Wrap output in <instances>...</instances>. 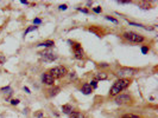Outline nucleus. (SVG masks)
Listing matches in <instances>:
<instances>
[{
    "mask_svg": "<svg viewBox=\"0 0 158 118\" xmlns=\"http://www.w3.org/2000/svg\"><path fill=\"white\" fill-rule=\"evenodd\" d=\"M114 103L118 105H132L134 103V98L131 93H119L114 97Z\"/></svg>",
    "mask_w": 158,
    "mask_h": 118,
    "instance_id": "20e7f679",
    "label": "nucleus"
},
{
    "mask_svg": "<svg viewBox=\"0 0 158 118\" xmlns=\"http://www.w3.org/2000/svg\"><path fill=\"white\" fill-rule=\"evenodd\" d=\"M60 92H61V87L60 86H57V85L50 86V89L47 90V96H48L49 98H52V97L57 96Z\"/></svg>",
    "mask_w": 158,
    "mask_h": 118,
    "instance_id": "1a4fd4ad",
    "label": "nucleus"
},
{
    "mask_svg": "<svg viewBox=\"0 0 158 118\" xmlns=\"http://www.w3.org/2000/svg\"><path fill=\"white\" fill-rule=\"evenodd\" d=\"M48 73H50V76L54 79H62L68 74L69 71L64 65H57V66L51 67L48 71Z\"/></svg>",
    "mask_w": 158,
    "mask_h": 118,
    "instance_id": "7ed1b4c3",
    "label": "nucleus"
},
{
    "mask_svg": "<svg viewBox=\"0 0 158 118\" xmlns=\"http://www.w3.org/2000/svg\"><path fill=\"white\" fill-rule=\"evenodd\" d=\"M69 118H84L82 112L80 111H73L70 115H69Z\"/></svg>",
    "mask_w": 158,
    "mask_h": 118,
    "instance_id": "4468645a",
    "label": "nucleus"
},
{
    "mask_svg": "<svg viewBox=\"0 0 158 118\" xmlns=\"http://www.w3.org/2000/svg\"><path fill=\"white\" fill-rule=\"evenodd\" d=\"M120 118H140L138 115H134V113H126L124 116H121Z\"/></svg>",
    "mask_w": 158,
    "mask_h": 118,
    "instance_id": "f3484780",
    "label": "nucleus"
},
{
    "mask_svg": "<svg viewBox=\"0 0 158 118\" xmlns=\"http://www.w3.org/2000/svg\"><path fill=\"white\" fill-rule=\"evenodd\" d=\"M93 12H94V13H101V12H102V7L101 6H96V7H93Z\"/></svg>",
    "mask_w": 158,
    "mask_h": 118,
    "instance_id": "a211bd4d",
    "label": "nucleus"
},
{
    "mask_svg": "<svg viewBox=\"0 0 158 118\" xmlns=\"http://www.w3.org/2000/svg\"><path fill=\"white\" fill-rule=\"evenodd\" d=\"M131 84H132V78H118L111 87L108 96L110 97H115L117 94L125 91Z\"/></svg>",
    "mask_w": 158,
    "mask_h": 118,
    "instance_id": "f257e3e1",
    "label": "nucleus"
},
{
    "mask_svg": "<svg viewBox=\"0 0 158 118\" xmlns=\"http://www.w3.org/2000/svg\"><path fill=\"white\" fill-rule=\"evenodd\" d=\"M19 103H20V100H19V99H12V100H11V104L12 105H18Z\"/></svg>",
    "mask_w": 158,
    "mask_h": 118,
    "instance_id": "a878e982",
    "label": "nucleus"
},
{
    "mask_svg": "<svg viewBox=\"0 0 158 118\" xmlns=\"http://www.w3.org/2000/svg\"><path fill=\"white\" fill-rule=\"evenodd\" d=\"M138 70L137 69H133V67H119L117 71H115V76L118 78H131L132 76L137 74Z\"/></svg>",
    "mask_w": 158,
    "mask_h": 118,
    "instance_id": "39448f33",
    "label": "nucleus"
},
{
    "mask_svg": "<svg viewBox=\"0 0 158 118\" xmlns=\"http://www.w3.org/2000/svg\"><path fill=\"white\" fill-rule=\"evenodd\" d=\"M0 91L2 92V93H8V94H11V93H12V89H11L10 86H6V87L0 89Z\"/></svg>",
    "mask_w": 158,
    "mask_h": 118,
    "instance_id": "2eb2a0df",
    "label": "nucleus"
},
{
    "mask_svg": "<svg viewBox=\"0 0 158 118\" xmlns=\"http://www.w3.org/2000/svg\"><path fill=\"white\" fill-rule=\"evenodd\" d=\"M38 54L41 56V59L44 63H52V61H55L56 59L58 58L57 54H55V53L52 52V51H50V50H45L43 52H39Z\"/></svg>",
    "mask_w": 158,
    "mask_h": 118,
    "instance_id": "0eeeda50",
    "label": "nucleus"
},
{
    "mask_svg": "<svg viewBox=\"0 0 158 118\" xmlns=\"http://www.w3.org/2000/svg\"><path fill=\"white\" fill-rule=\"evenodd\" d=\"M62 111H63V113H65V115H70L71 112L74 111V109H73V105H70V104H64V105H62Z\"/></svg>",
    "mask_w": 158,
    "mask_h": 118,
    "instance_id": "f8f14e48",
    "label": "nucleus"
},
{
    "mask_svg": "<svg viewBox=\"0 0 158 118\" xmlns=\"http://www.w3.org/2000/svg\"><path fill=\"white\" fill-rule=\"evenodd\" d=\"M149 50H150L149 46H142V52L144 53V54H146V53L149 52Z\"/></svg>",
    "mask_w": 158,
    "mask_h": 118,
    "instance_id": "5701e85b",
    "label": "nucleus"
},
{
    "mask_svg": "<svg viewBox=\"0 0 158 118\" xmlns=\"http://www.w3.org/2000/svg\"><path fill=\"white\" fill-rule=\"evenodd\" d=\"M77 11H80V12H82V13H89V11H88L87 8H81V7H79Z\"/></svg>",
    "mask_w": 158,
    "mask_h": 118,
    "instance_id": "393cba45",
    "label": "nucleus"
},
{
    "mask_svg": "<svg viewBox=\"0 0 158 118\" xmlns=\"http://www.w3.org/2000/svg\"><path fill=\"white\" fill-rule=\"evenodd\" d=\"M97 66H99V67H110V65H108V64H106V63H100Z\"/></svg>",
    "mask_w": 158,
    "mask_h": 118,
    "instance_id": "bb28decb",
    "label": "nucleus"
},
{
    "mask_svg": "<svg viewBox=\"0 0 158 118\" xmlns=\"http://www.w3.org/2000/svg\"><path fill=\"white\" fill-rule=\"evenodd\" d=\"M34 30H37V26H30V27H28V30L24 32V35H26L29 32H31V31H34Z\"/></svg>",
    "mask_w": 158,
    "mask_h": 118,
    "instance_id": "aec40b11",
    "label": "nucleus"
},
{
    "mask_svg": "<svg viewBox=\"0 0 158 118\" xmlns=\"http://www.w3.org/2000/svg\"><path fill=\"white\" fill-rule=\"evenodd\" d=\"M68 74H69V80H73V82H74V80H76V79H77V74H76L75 71L69 72Z\"/></svg>",
    "mask_w": 158,
    "mask_h": 118,
    "instance_id": "dca6fc26",
    "label": "nucleus"
},
{
    "mask_svg": "<svg viewBox=\"0 0 158 118\" xmlns=\"http://www.w3.org/2000/svg\"><path fill=\"white\" fill-rule=\"evenodd\" d=\"M106 19L110 20V21H113L114 24H118V23H119V21H118L115 18H113V17H111V15H106Z\"/></svg>",
    "mask_w": 158,
    "mask_h": 118,
    "instance_id": "4be33fe9",
    "label": "nucleus"
},
{
    "mask_svg": "<svg viewBox=\"0 0 158 118\" xmlns=\"http://www.w3.org/2000/svg\"><path fill=\"white\" fill-rule=\"evenodd\" d=\"M55 45V41L54 40H45L43 43H39L37 46H43V47H52Z\"/></svg>",
    "mask_w": 158,
    "mask_h": 118,
    "instance_id": "ddd939ff",
    "label": "nucleus"
},
{
    "mask_svg": "<svg viewBox=\"0 0 158 118\" xmlns=\"http://www.w3.org/2000/svg\"><path fill=\"white\" fill-rule=\"evenodd\" d=\"M4 61H5V57H4V56H1V57H0V65H1V64H4Z\"/></svg>",
    "mask_w": 158,
    "mask_h": 118,
    "instance_id": "c85d7f7f",
    "label": "nucleus"
},
{
    "mask_svg": "<svg viewBox=\"0 0 158 118\" xmlns=\"http://www.w3.org/2000/svg\"><path fill=\"white\" fill-rule=\"evenodd\" d=\"M58 8H60L61 11H65V10L68 8V6H67V5H60V7H58Z\"/></svg>",
    "mask_w": 158,
    "mask_h": 118,
    "instance_id": "cd10ccee",
    "label": "nucleus"
},
{
    "mask_svg": "<svg viewBox=\"0 0 158 118\" xmlns=\"http://www.w3.org/2000/svg\"><path fill=\"white\" fill-rule=\"evenodd\" d=\"M106 79H108V74L106 72H103V71H99L97 73H95V80H106Z\"/></svg>",
    "mask_w": 158,
    "mask_h": 118,
    "instance_id": "9b49d317",
    "label": "nucleus"
},
{
    "mask_svg": "<svg viewBox=\"0 0 158 118\" xmlns=\"http://www.w3.org/2000/svg\"><path fill=\"white\" fill-rule=\"evenodd\" d=\"M121 38L131 44H144L147 41V38L134 31H125L121 33Z\"/></svg>",
    "mask_w": 158,
    "mask_h": 118,
    "instance_id": "f03ea898",
    "label": "nucleus"
},
{
    "mask_svg": "<svg viewBox=\"0 0 158 118\" xmlns=\"http://www.w3.org/2000/svg\"><path fill=\"white\" fill-rule=\"evenodd\" d=\"M96 83H97V82H96L95 79H93V80L89 83L90 87H92V89H96V87H97V84H96Z\"/></svg>",
    "mask_w": 158,
    "mask_h": 118,
    "instance_id": "412c9836",
    "label": "nucleus"
},
{
    "mask_svg": "<svg viewBox=\"0 0 158 118\" xmlns=\"http://www.w3.org/2000/svg\"><path fill=\"white\" fill-rule=\"evenodd\" d=\"M42 116H43V113H42V112H38V113L36 115V117H42Z\"/></svg>",
    "mask_w": 158,
    "mask_h": 118,
    "instance_id": "7c9ffc66",
    "label": "nucleus"
},
{
    "mask_svg": "<svg viewBox=\"0 0 158 118\" xmlns=\"http://www.w3.org/2000/svg\"><path fill=\"white\" fill-rule=\"evenodd\" d=\"M69 44H71V47H73V52H74V57L77 60H82L84 59L86 54H84V50L82 48V45L77 41H71V40H68Z\"/></svg>",
    "mask_w": 158,
    "mask_h": 118,
    "instance_id": "423d86ee",
    "label": "nucleus"
},
{
    "mask_svg": "<svg viewBox=\"0 0 158 118\" xmlns=\"http://www.w3.org/2000/svg\"><path fill=\"white\" fill-rule=\"evenodd\" d=\"M24 91L26 92V93H31V92H30V90H29L28 87H24Z\"/></svg>",
    "mask_w": 158,
    "mask_h": 118,
    "instance_id": "c756f323",
    "label": "nucleus"
},
{
    "mask_svg": "<svg viewBox=\"0 0 158 118\" xmlns=\"http://www.w3.org/2000/svg\"><path fill=\"white\" fill-rule=\"evenodd\" d=\"M81 92H82L83 94H90L92 92H93V89L90 87L89 83H84L81 87Z\"/></svg>",
    "mask_w": 158,
    "mask_h": 118,
    "instance_id": "9d476101",
    "label": "nucleus"
},
{
    "mask_svg": "<svg viewBox=\"0 0 158 118\" xmlns=\"http://www.w3.org/2000/svg\"><path fill=\"white\" fill-rule=\"evenodd\" d=\"M41 78H42V83H43L44 85H47V86H54L55 85V79L50 76V73L44 72L43 74H42Z\"/></svg>",
    "mask_w": 158,
    "mask_h": 118,
    "instance_id": "6e6552de",
    "label": "nucleus"
},
{
    "mask_svg": "<svg viewBox=\"0 0 158 118\" xmlns=\"http://www.w3.org/2000/svg\"><path fill=\"white\" fill-rule=\"evenodd\" d=\"M138 5H139V6H142L143 8H150V5H147V2H145V1H140V2H138Z\"/></svg>",
    "mask_w": 158,
    "mask_h": 118,
    "instance_id": "6ab92c4d",
    "label": "nucleus"
},
{
    "mask_svg": "<svg viewBox=\"0 0 158 118\" xmlns=\"http://www.w3.org/2000/svg\"><path fill=\"white\" fill-rule=\"evenodd\" d=\"M33 24H34V26L36 25H39V24H42V20L39 18H36V19H33Z\"/></svg>",
    "mask_w": 158,
    "mask_h": 118,
    "instance_id": "b1692460",
    "label": "nucleus"
}]
</instances>
